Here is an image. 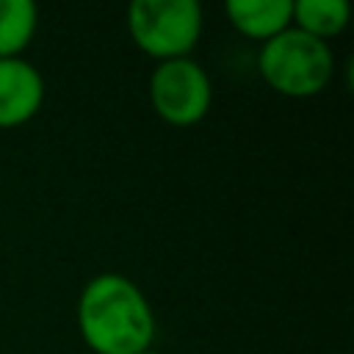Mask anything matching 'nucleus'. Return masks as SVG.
<instances>
[{"label": "nucleus", "instance_id": "obj_1", "mask_svg": "<svg viewBox=\"0 0 354 354\" xmlns=\"http://www.w3.org/2000/svg\"><path fill=\"white\" fill-rule=\"evenodd\" d=\"M77 329L94 354H141L155 340V313L124 274H97L77 296Z\"/></svg>", "mask_w": 354, "mask_h": 354}, {"label": "nucleus", "instance_id": "obj_2", "mask_svg": "<svg viewBox=\"0 0 354 354\" xmlns=\"http://www.w3.org/2000/svg\"><path fill=\"white\" fill-rule=\"evenodd\" d=\"M257 69L274 91L285 97H313L329 86L335 75V53L329 41L290 25L263 41Z\"/></svg>", "mask_w": 354, "mask_h": 354}, {"label": "nucleus", "instance_id": "obj_3", "mask_svg": "<svg viewBox=\"0 0 354 354\" xmlns=\"http://www.w3.org/2000/svg\"><path fill=\"white\" fill-rule=\"evenodd\" d=\"M205 14L196 0H133L127 30L138 50L158 61L188 58L202 36Z\"/></svg>", "mask_w": 354, "mask_h": 354}, {"label": "nucleus", "instance_id": "obj_4", "mask_svg": "<svg viewBox=\"0 0 354 354\" xmlns=\"http://www.w3.org/2000/svg\"><path fill=\"white\" fill-rule=\"evenodd\" d=\"M149 102L155 113L169 124H196L207 116L213 102L210 75L194 58L158 61L149 75Z\"/></svg>", "mask_w": 354, "mask_h": 354}, {"label": "nucleus", "instance_id": "obj_5", "mask_svg": "<svg viewBox=\"0 0 354 354\" xmlns=\"http://www.w3.org/2000/svg\"><path fill=\"white\" fill-rule=\"evenodd\" d=\"M44 102V75L25 61L0 58V127L25 124L39 113Z\"/></svg>", "mask_w": 354, "mask_h": 354}, {"label": "nucleus", "instance_id": "obj_6", "mask_svg": "<svg viewBox=\"0 0 354 354\" xmlns=\"http://www.w3.org/2000/svg\"><path fill=\"white\" fill-rule=\"evenodd\" d=\"M224 11L235 30L260 41L293 25V0H227Z\"/></svg>", "mask_w": 354, "mask_h": 354}, {"label": "nucleus", "instance_id": "obj_7", "mask_svg": "<svg viewBox=\"0 0 354 354\" xmlns=\"http://www.w3.org/2000/svg\"><path fill=\"white\" fill-rule=\"evenodd\" d=\"M39 25L33 0H0V58H17L30 44Z\"/></svg>", "mask_w": 354, "mask_h": 354}, {"label": "nucleus", "instance_id": "obj_8", "mask_svg": "<svg viewBox=\"0 0 354 354\" xmlns=\"http://www.w3.org/2000/svg\"><path fill=\"white\" fill-rule=\"evenodd\" d=\"M351 17L346 0H293V25L315 39L337 36Z\"/></svg>", "mask_w": 354, "mask_h": 354}, {"label": "nucleus", "instance_id": "obj_9", "mask_svg": "<svg viewBox=\"0 0 354 354\" xmlns=\"http://www.w3.org/2000/svg\"><path fill=\"white\" fill-rule=\"evenodd\" d=\"M141 354H160V351H155V348H147V351H141Z\"/></svg>", "mask_w": 354, "mask_h": 354}]
</instances>
